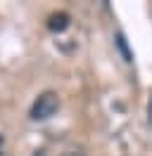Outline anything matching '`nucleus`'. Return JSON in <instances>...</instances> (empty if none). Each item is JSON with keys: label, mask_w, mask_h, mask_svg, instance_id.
Returning <instances> with one entry per match:
<instances>
[{"label": "nucleus", "mask_w": 152, "mask_h": 156, "mask_svg": "<svg viewBox=\"0 0 152 156\" xmlns=\"http://www.w3.org/2000/svg\"><path fill=\"white\" fill-rule=\"evenodd\" d=\"M57 109H59V95L52 92V90H48V92H40L36 97L28 116L33 121H48V118H52L57 114Z\"/></svg>", "instance_id": "obj_1"}, {"label": "nucleus", "mask_w": 152, "mask_h": 156, "mask_svg": "<svg viewBox=\"0 0 152 156\" xmlns=\"http://www.w3.org/2000/svg\"><path fill=\"white\" fill-rule=\"evenodd\" d=\"M69 24H71V17H69L66 12H55V14L48 17V29L52 31V33H62V31H66V29H69Z\"/></svg>", "instance_id": "obj_2"}, {"label": "nucleus", "mask_w": 152, "mask_h": 156, "mask_svg": "<svg viewBox=\"0 0 152 156\" xmlns=\"http://www.w3.org/2000/svg\"><path fill=\"white\" fill-rule=\"evenodd\" d=\"M59 156H86L81 149H69V151H64V154H59Z\"/></svg>", "instance_id": "obj_3"}]
</instances>
